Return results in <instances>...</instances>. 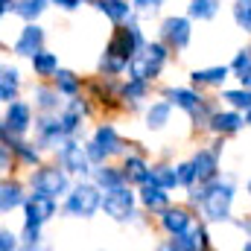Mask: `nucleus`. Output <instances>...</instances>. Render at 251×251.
I'll return each instance as SVG.
<instances>
[{"label": "nucleus", "instance_id": "21", "mask_svg": "<svg viewBox=\"0 0 251 251\" xmlns=\"http://www.w3.org/2000/svg\"><path fill=\"white\" fill-rule=\"evenodd\" d=\"M120 167H123L126 173V181L128 184H134V187H140V184H146L149 181V161H146V152H126L123 161H120Z\"/></svg>", "mask_w": 251, "mask_h": 251}, {"label": "nucleus", "instance_id": "40", "mask_svg": "<svg viewBox=\"0 0 251 251\" xmlns=\"http://www.w3.org/2000/svg\"><path fill=\"white\" fill-rule=\"evenodd\" d=\"M131 3H134V12L140 18H149V15H158L167 0H131Z\"/></svg>", "mask_w": 251, "mask_h": 251}, {"label": "nucleus", "instance_id": "32", "mask_svg": "<svg viewBox=\"0 0 251 251\" xmlns=\"http://www.w3.org/2000/svg\"><path fill=\"white\" fill-rule=\"evenodd\" d=\"M161 249H167V251H199L201 249V240H199V234H196V225H193L190 231H184V234H173L170 240H164Z\"/></svg>", "mask_w": 251, "mask_h": 251}, {"label": "nucleus", "instance_id": "43", "mask_svg": "<svg viewBox=\"0 0 251 251\" xmlns=\"http://www.w3.org/2000/svg\"><path fill=\"white\" fill-rule=\"evenodd\" d=\"M15 6H18V0H0V15H15Z\"/></svg>", "mask_w": 251, "mask_h": 251}, {"label": "nucleus", "instance_id": "8", "mask_svg": "<svg viewBox=\"0 0 251 251\" xmlns=\"http://www.w3.org/2000/svg\"><path fill=\"white\" fill-rule=\"evenodd\" d=\"M56 161L73 178H91V173H94V161H91L88 146H85L82 137H67L56 152Z\"/></svg>", "mask_w": 251, "mask_h": 251}, {"label": "nucleus", "instance_id": "44", "mask_svg": "<svg viewBox=\"0 0 251 251\" xmlns=\"http://www.w3.org/2000/svg\"><path fill=\"white\" fill-rule=\"evenodd\" d=\"M237 82H240V85H246V88H251V70H249V73H243Z\"/></svg>", "mask_w": 251, "mask_h": 251}, {"label": "nucleus", "instance_id": "14", "mask_svg": "<svg viewBox=\"0 0 251 251\" xmlns=\"http://www.w3.org/2000/svg\"><path fill=\"white\" fill-rule=\"evenodd\" d=\"M24 210V225H47L50 219L59 216V199H50V196H38V193H29L26 204L21 207Z\"/></svg>", "mask_w": 251, "mask_h": 251}, {"label": "nucleus", "instance_id": "1", "mask_svg": "<svg viewBox=\"0 0 251 251\" xmlns=\"http://www.w3.org/2000/svg\"><path fill=\"white\" fill-rule=\"evenodd\" d=\"M137 18H140V15H137ZM137 18H131V21H126V24H114L111 38H108V44H105V50H102V56H100V62H97V73H102V76H123V73H128V62H131V59L137 56V50L149 41V38L143 35Z\"/></svg>", "mask_w": 251, "mask_h": 251}, {"label": "nucleus", "instance_id": "25", "mask_svg": "<svg viewBox=\"0 0 251 251\" xmlns=\"http://www.w3.org/2000/svg\"><path fill=\"white\" fill-rule=\"evenodd\" d=\"M91 178H94V181L102 187V193H105V190H114V187H123V184H128V181H126L123 167H114L111 161H108V164H100V167H94Z\"/></svg>", "mask_w": 251, "mask_h": 251}, {"label": "nucleus", "instance_id": "13", "mask_svg": "<svg viewBox=\"0 0 251 251\" xmlns=\"http://www.w3.org/2000/svg\"><path fill=\"white\" fill-rule=\"evenodd\" d=\"M47 44V32L38 21H24V29L18 32V38L12 41V53L21 59H32L38 50H44Z\"/></svg>", "mask_w": 251, "mask_h": 251}, {"label": "nucleus", "instance_id": "42", "mask_svg": "<svg viewBox=\"0 0 251 251\" xmlns=\"http://www.w3.org/2000/svg\"><path fill=\"white\" fill-rule=\"evenodd\" d=\"M82 3H91V0H53V6L62 9V12H76Z\"/></svg>", "mask_w": 251, "mask_h": 251}, {"label": "nucleus", "instance_id": "15", "mask_svg": "<svg viewBox=\"0 0 251 251\" xmlns=\"http://www.w3.org/2000/svg\"><path fill=\"white\" fill-rule=\"evenodd\" d=\"M243 126H246V111L225 105V108H216V111L210 114L207 131H210L213 137H216V134H225V137H231V134H237Z\"/></svg>", "mask_w": 251, "mask_h": 251}, {"label": "nucleus", "instance_id": "24", "mask_svg": "<svg viewBox=\"0 0 251 251\" xmlns=\"http://www.w3.org/2000/svg\"><path fill=\"white\" fill-rule=\"evenodd\" d=\"M91 6H94L100 15H105L111 24H126V21L137 18L134 3H128V0H91Z\"/></svg>", "mask_w": 251, "mask_h": 251}, {"label": "nucleus", "instance_id": "18", "mask_svg": "<svg viewBox=\"0 0 251 251\" xmlns=\"http://www.w3.org/2000/svg\"><path fill=\"white\" fill-rule=\"evenodd\" d=\"M3 140L12 143L15 158H18V167H24V170H35V167L44 164V155H47V152H41L35 140H32V143H29L26 137H3Z\"/></svg>", "mask_w": 251, "mask_h": 251}, {"label": "nucleus", "instance_id": "7", "mask_svg": "<svg viewBox=\"0 0 251 251\" xmlns=\"http://www.w3.org/2000/svg\"><path fill=\"white\" fill-rule=\"evenodd\" d=\"M140 199H137V187L134 184H123V187L105 190L102 196V213L111 219V222H120V225H131L137 222L140 216Z\"/></svg>", "mask_w": 251, "mask_h": 251}, {"label": "nucleus", "instance_id": "9", "mask_svg": "<svg viewBox=\"0 0 251 251\" xmlns=\"http://www.w3.org/2000/svg\"><path fill=\"white\" fill-rule=\"evenodd\" d=\"M32 131H35L38 149L47 152V155H56L59 146L67 140L59 111H35V126H32Z\"/></svg>", "mask_w": 251, "mask_h": 251}, {"label": "nucleus", "instance_id": "3", "mask_svg": "<svg viewBox=\"0 0 251 251\" xmlns=\"http://www.w3.org/2000/svg\"><path fill=\"white\" fill-rule=\"evenodd\" d=\"M161 97H167L178 111H184L196 131H207L210 114L216 111V105H213V100H207V97L201 94V88H196V85H190V88H176V85H170V88L161 91Z\"/></svg>", "mask_w": 251, "mask_h": 251}, {"label": "nucleus", "instance_id": "22", "mask_svg": "<svg viewBox=\"0 0 251 251\" xmlns=\"http://www.w3.org/2000/svg\"><path fill=\"white\" fill-rule=\"evenodd\" d=\"M91 137H94L111 158H123L126 155V140L120 137V131H117L114 123H100L94 131H91Z\"/></svg>", "mask_w": 251, "mask_h": 251}, {"label": "nucleus", "instance_id": "12", "mask_svg": "<svg viewBox=\"0 0 251 251\" xmlns=\"http://www.w3.org/2000/svg\"><path fill=\"white\" fill-rule=\"evenodd\" d=\"M193 210H196V207H190V204H167V207L158 213V225H161V231H164L167 237L190 231V228L199 222V216H196Z\"/></svg>", "mask_w": 251, "mask_h": 251}, {"label": "nucleus", "instance_id": "20", "mask_svg": "<svg viewBox=\"0 0 251 251\" xmlns=\"http://www.w3.org/2000/svg\"><path fill=\"white\" fill-rule=\"evenodd\" d=\"M231 73V64H213V67H196L190 70V85L196 88H222L228 82Z\"/></svg>", "mask_w": 251, "mask_h": 251}, {"label": "nucleus", "instance_id": "16", "mask_svg": "<svg viewBox=\"0 0 251 251\" xmlns=\"http://www.w3.org/2000/svg\"><path fill=\"white\" fill-rule=\"evenodd\" d=\"M170 193H173V190L161 187V184H155V181H146V184H140V187H137V199H140V207H143L146 213L158 216L167 204H173Z\"/></svg>", "mask_w": 251, "mask_h": 251}, {"label": "nucleus", "instance_id": "39", "mask_svg": "<svg viewBox=\"0 0 251 251\" xmlns=\"http://www.w3.org/2000/svg\"><path fill=\"white\" fill-rule=\"evenodd\" d=\"M85 146H88V155H91L94 167H100V164H108V161H111V155H108V152L94 140V137H88V140H85Z\"/></svg>", "mask_w": 251, "mask_h": 251}, {"label": "nucleus", "instance_id": "17", "mask_svg": "<svg viewBox=\"0 0 251 251\" xmlns=\"http://www.w3.org/2000/svg\"><path fill=\"white\" fill-rule=\"evenodd\" d=\"M29 184H24V181H18V178H3V184H0V213H12V210H18V207H24L26 204V199H29Z\"/></svg>", "mask_w": 251, "mask_h": 251}, {"label": "nucleus", "instance_id": "11", "mask_svg": "<svg viewBox=\"0 0 251 251\" xmlns=\"http://www.w3.org/2000/svg\"><path fill=\"white\" fill-rule=\"evenodd\" d=\"M3 123H0V137H26L35 126L32 117V102H24V100H15L9 105H3Z\"/></svg>", "mask_w": 251, "mask_h": 251}, {"label": "nucleus", "instance_id": "31", "mask_svg": "<svg viewBox=\"0 0 251 251\" xmlns=\"http://www.w3.org/2000/svg\"><path fill=\"white\" fill-rule=\"evenodd\" d=\"M222 9V0H187V15L193 21L204 24V21H213Z\"/></svg>", "mask_w": 251, "mask_h": 251}, {"label": "nucleus", "instance_id": "34", "mask_svg": "<svg viewBox=\"0 0 251 251\" xmlns=\"http://www.w3.org/2000/svg\"><path fill=\"white\" fill-rule=\"evenodd\" d=\"M50 6H53V0H18L15 15H18L21 21H38Z\"/></svg>", "mask_w": 251, "mask_h": 251}, {"label": "nucleus", "instance_id": "6", "mask_svg": "<svg viewBox=\"0 0 251 251\" xmlns=\"http://www.w3.org/2000/svg\"><path fill=\"white\" fill-rule=\"evenodd\" d=\"M170 56H173V50H170L161 38L146 41V44L137 50V56L128 62V76H137V79L155 82V79L164 73V67H167V62H170Z\"/></svg>", "mask_w": 251, "mask_h": 251}, {"label": "nucleus", "instance_id": "27", "mask_svg": "<svg viewBox=\"0 0 251 251\" xmlns=\"http://www.w3.org/2000/svg\"><path fill=\"white\" fill-rule=\"evenodd\" d=\"M149 181H155V184H161V187H167V190L181 187V181H178V167L170 164V161H155V164L149 167Z\"/></svg>", "mask_w": 251, "mask_h": 251}, {"label": "nucleus", "instance_id": "33", "mask_svg": "<svg viewBox=\"0 0 251 251\" xmlns=\"http://www.w3.org/2000/svg\"><path fill=\"white\" fill-rule=\"evenodd\" d=\"M219 100H222L225 105H231V108L249 111L251 108V88H246V85L237 82V88H222V91H219Z\"/></svg>", "mask_w": 251, "mask_h": 251}, {"label": "nucleus", "instance_id": "37", "mask_svg": "<svg viewBox=\"0 0 251 251\" xmlns=\"http://www.w3.org/2000/svg\"><path fill=\"white\" fill-rule=\"evenodd\" d=\"M251 70V44H246L243 50H237V56L231 59V73H234V79H240L243 73H249Z\"/></svg>", "mask_w": 251, "mask_h": 251}, {"label": "nucleus", "instance_id": "46", "mask_svg": "<svg viewBox=\"0 0 251 251\" xmlns=\"http://www.w3.org/2000/svg\"><path fill=\"white\" fill-rule=\"evenodd\" d=\"M246 126H249V128H251V108H249V111H246Z\"/></svg>", "mask_w": 251, "mask_h": 251}, {"label": "nucleus", "instance_id": "10", "mask_svg": "<svg viewBox=\"0 0 251 251\" xmlns=\"http://www.w3.org/2000/svg\"><path fill=\"white\" fill-rule=\"evenodd\" d=\"M193 18L190 15H167L158 26V38L173 50V53H181L187 50L190 41H193Z\"/></svg>", "mask_w": 251, "mask_h": 251}, {"label": "nucleus", "instance_id": "2", "mask_svg": "<svg viewBox=\"0 0 251 251\" xmlns=\"http://www.w3.org/2000/svg\"><path fill=\"white\" fill-rule=\"evenodd\" d=\"M234 196H237V187H234V178H213L207 181V190H204V199L199 204V216L207 222V225H222V222H234L231 210H234Z\"/></svg>", "mask_w": 251, "mask_h": 251}, {"label": "nucleus", "instance_id": "35", "mask_svg": "<svg viewBox=\"0 0 251 251\" xmlns=\"http://www.w3.org/2000/svg\"><path fill=\"white\" fill-rule=\"evenodd\" d=\"M231 18H234L237 29L251 35V0H234L231 3Z\"/></svg>", "mask_w": 251, "mask_h": 251}, {"label": "nucleus", "instance_id": "36", "mask_svg": "<svg viewBox=\"0 0 251 251\" xmlns=\"http://www.w3.org/2000/svg\"><path fill=\"white\" fill-rule=\"evenodd\" d=\"M18 234H21V249L24 251L41 249V225H24Z\"/></svg>", "mask_w": 251, "mask_h": 251}, {"label": "nucleus", "instance_id": "38", "mask_svg": "<svg viewBox=\"0 0 251 251\" xmlns=\"http://www.w3.org/2000/svg\"><path fill=\"white\" fill-rule=\"evenodd\" d=\"M176 167H178V181H181V187L187 190V187H193V184H196V181H199V176H196V167H193V161H178V164H176Z\"/></svg>", "mask_w": 251, "mask_h": 251}, {"label": "nucleus", "instance_id": "26", "mask_svg": "<svg viewBox=\"0 0 251 251\" xmlns=\"http://www.w3.org/2000/svg\"><path fill=\"white\" fill-rule=\"evenodd\" d=\"M18 94H21V70L12 64H3V70H0V102L9 105L18 100Z\"/></svg>", "mask_w": 251, "mask_h": 251}, {"label": "nucleus", "instance_id": "28", "mask_svg": "<svg viewBox=\"0 0 251 251\" xmlns=\"http://www.w3.org/2000/svg\"><path fill=\"white\" fill-rule=\"evenodd\" d=\"M149 94H152V82H146V79L126 76L123 82H120V97H123V105H128V102H143Z\"/></svg>", "mask_w": 251, "mask_h": 251}, {"label": "nucleus", "instance_id": "19", "mask_svg": "<svg viewBox=\"0 0 251 251\" xmlns=\"http://www.w3.org/2000/svg\"><path fill=\"white\" fill-rule=\"evenodd\" d=\"M32 105H35V111H62L59 105H62V94H59V88L50 82V79H38L35 85H32Z\"/></svg>", "mask_w": 251, "mask_h": 251}, {"label": "nucleus", "instance_id": "41", "mask_svg": "<svg viewBox=\"0 0 251 251\" xmlns=\"http://www.w3.org/2000/svg\"><path fill=\"white\" fill-rule=\"evenodd\" d=\"M21 249V234H12L9 228L0 231V251H15Z\"/></svg>", "mask_w": 251, "mask_h": 251}, {"label": "nucleus", "instance_id": "45", "mask_svg": "<svg viewBox=\"0 0 251 251\" xmlns=\"http://www.w3.org/2000/svg\"><path fill=\"white\" fill-rule=\"evenodd\" d=\"M243 251H251V237L246 240V243H243Z\"/></svg>", "mask_w": 251, "mask_h": 251}, {"label": "nucleus", "instance_id": "4", "mask_svg": "<svg viewBox=\"0 0 251 251\" xmlns=\"http://www.w3.org/2000/svg\"><path fill=\"white\" fill-rule=\"evenodd\" d=\"M102 187L94 178H76L70 193L62 199V216L64 219H94L102 213Z\"/></svg>", "mask_w": 251, "mask_h": 251}, {"label": "nucleus", "instance_id": "30", "mask_svg": "<svg viewBox=\"0 0 251 251\" xmlns=\"http://www.w3.org/2000/svg\"><path fill=\"white\" fill-rule=\"evenodd\" d=\"M29 67H32L35 79H53V76L59 73V56L44 47V50H38V53L29 59Z\"/></svg>", "mask_w": 251, "mask_h": 251}, {"label": "nucleus", "instance_id": "23", "mask_svg": "<svg viewBox=\"0 0 251 251\" xmlns=\"http://www.w3.org/2000/svg\"><path fill=\"white\" fill-rule=\"evenodd\" d=\"M173 102L164 97V100H155V102H149L146 108H143V126L149 128V131H161V128H167L170 120H173Z\"/></svg>", "mask_w": 251, "mask_h": 251}, {"label": "nucleus", "instance_id": "5", "mask_svg": "<svg viewBox=\"0 0 251 251\" xmlns=\"http://www.w3.org/2000/svg\"><path fill=\"white\" fill-rule=\"evenodd\" d=\"M26 184H29V193L50 196V199H64L76 181H73V176L64 170L62 164L56 161V164H41V167L29 170Z\"/></svg>", "mask_w": 251, "mask_h": 251}, {"label": "nucleus", "instance_id": "29", "mask_svg": "<svg viewBox=\"0 0 251 251\" xmlns=\"http://www.w3.org/2000/svg\"><path fill=\"white\" fill-rule=\"evenodd\" d=\"M50 82L59 88V94H62L64 100L85 94V82H82V76H76V73H73V70H67V67H59V73H56Z\"/></svg>", "mask_w": 251, "mask_h": 251}, {"label": "nucleus", "instance_id": "47", "mask_svg": "<svg viewBox=\"0 0 251 251\" xmlns=\"http://www.w3.org/2000/svg\"><path fill=\"white\" fill-rule=\"evenodd\" d=\"M246 193H249V199H251V178L246 181Z\"/></svg>", "mask_w": 251, "mask_h": 251}]
</instances>
